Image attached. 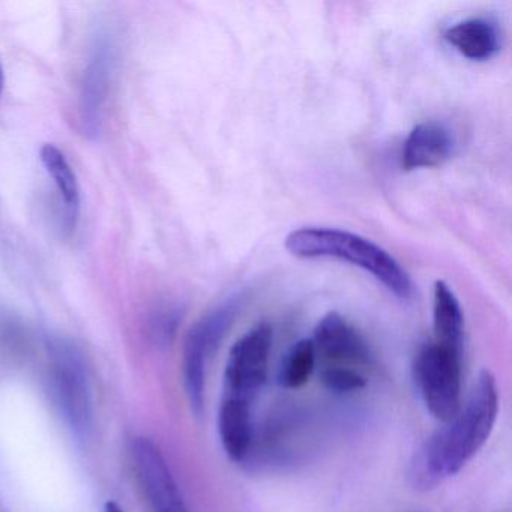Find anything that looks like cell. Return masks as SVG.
Wrapping results in <instances>:
<instances>
[{
	"mask_svg": "<svg viewBox=\"0 0 512 512\" xmlns=\"http://www.w3.org/2000/svg\"><path fill=\"white\" fill-rule=\"evenodd\" d=\"M499 415V388L491 371L478 374L457 415L442 422L413 455L409 482L430 491L457 475L490 439Z\"/></svg>",
	"mask_w": 512,
	"mask_h": 512,
	"instance_id": "cell-1",
	"label": "cell"
},
{
	"mask_svg": "<svg viewBox=\"0 0 512 512\" xmlns=\"http://www.w3.org/2000/svg\"><path fill=\"white\" fill-rule=\"evenodd\" d=\"M286 250L299 259H334L347 262L373 275L392 295L409 301L413 283L409 272L376 242L332 227H301L287 235Z\"/></svg>",
	"mask_w": 512,
	"mask_h": 512,
	"instance_id": "cell-2",
	"label": "cell"
},
{
	"mask_svg": "<svg viewBox=\"0 0 512 512\" xmlns=\"http://www.w3.org/2000/svg\"><path fill=\"white\" fill-rule=\"evenodd\" d=\"M47 380L50 397L62 421L77 440L85 442L94 431V394L85 356L73 341H50Z\"/></svg>",
	"mask_w": 512,
	"mask_h": 512,
	"instance_id": "cell-3",
	"label": "cell"
},
{
	"mask_svg": "<svg viewBox=\"0 0 512 512\" xmlns=\"http://www.w3.org/2000/svg\"><path fill=\"white\" fill-rule=\"evenodd\" d=\"M244 298L239 293L227 298L206 313L188 332L182 355L185 392L194 412L199 415L205 407L206 371L212 356L217 353L233 322L239 316Z\"/></svg>",
	"mask_w": 512,
	"mask_h": 512,
	"instance_id": "cell-4",
	"label": "cell"
},
{
	"mask_svg": "<svg viewBox=\"0 0 512 512\" xmlns=\"http://www.w3.org/2000/svg\"><path fill=\"white\" fill-rule=\"evenodd\" d=\"M415 380L425 409L449 421L463 404V353L436 341L425 344L416 355Z\"/></svg>",
	"mask_w": 512,
	"mask_h": 512,
	"instance_id": "cell-5",
	"label": "cell"
},
{
	"mask_svg": "<svg viewBox=\"0 0 512 512\" xmlns=\"http://www.w3.org/2000/svg\"><path fill=\"white\" fill-rule=\"evenodd\" d=\"M272 341L271 325L259 323L233 344L224 370V395L256 400L268 380Z\"/></svg>",
	"mask_w": 512,
	"mask_h": 512,
	"instance_id": "cell-6",
	"label": "cell"
},
{
	"mask_svg": "<svg viewBox=\"0 0 512 512\" xmlns=\"http://www.w3.org/2000/svg\"><path fill=\"white\" fill-rule=\"evenodd\" d=\"M116 47L109 34L95 38L80 79L77 112L82 130L95 136L103 124L115 73Z\"/></svg>",
	"mask_w": 512,
	"mask_h": 512,
	"instance_id": "cell-7",
	"label": "cell"
},
{
	"mask_svg": "<svg viewBox=\"0 0 512 512\" xmlns=\"http://www.w3.org/2000/svg\"><path fill=\"white\" fill-rule=\"evenodd\" d=\"M131 458L152 512H190L163 452L151 439L137 437L133 440Z\"/></svg>",
	"mask_w": 512,
	"mask_h": 512,
	"instance_id": "cell-8",
	"label": "cell"
},
{
	"mask_svg": "<svg viewBox=\"0 0 512 512\" xmlns=\"http://www.w3.org/2000/svg\"><path fill=\"white\" fill-rule=\"evenodd\" d=\"M311 341L317 358L322 359L323 365L356 368L368 364L371 359L367 341L335 311L326 314L317 323Z\"/></svg>",
	"mask_w": 512,
	"mask_h": 512,
	"instance_id": "cell-9",
	"label": "cell"
},
{
	"mask_svg": "<svg viewBox=\"0 0 512 512\" xmlns=\"http://www.w3.org/2000/svg\"><path fill=\"white\" fill-rule=\"evenodd\" d=\"M455 139L448 127L427 121L416 125L403 146L404 170L431 169L448 161L454 154Z\"/></svg>",
	"mask_w": 512,
	"mask_h": 512,
	"instance_id": "cell-10",
	"label": "cell"
},
{
	"mask_svg": "<svg viewBox=\"0 0 512 512\" xmlns=\"http://www.w3.org/2000/svg\"><path fill=\"white\" fill-rule=\"evenodd\" d=\"M253 401L224 395L218 410V434L230 460L247 458L253 445Z\"/></svg>",
	"mask_w": 512,
	"mask_h": 512,
	"instance_id": "cell-11",
	"label": "cell"
},
{
	"mask_svg": "<svg viewBox=\"0 0 512 512\" xmlns=\"http://www.w3.org/2000/svg\"><path fill=\"white\" fill-rule=\"evenodd\" d=\"M443 38L469 61H488L499 53L502 46L499 26L485 17L457 22L446 29Z\"/></svg>",
	"mask_w": 512,
	"mask_h": 512,
	"instance_id": "cell-12",
	"label": "cell"
},
{
	"mask_svg": "<svg viewBox=\"0 0 512 512\" xmlns=\"http://www.w3.org/2000/svg\"><path fill=\"white\" fill-rule=\"evenodd\" d=\"M41 163L55 185L56 194L62 206V214H64L65 232L71 235L79 223L80 208H82V196H80L76 172L64 152L50 143L41 148Z\"/></svg>",
	"mask_w": 512,
	"mask_h": 512,
	"instance_id": "cell-13",
	"label": "cell"
},
{
	"mask_svg": "<svg viewBox=\"0 0 512 512\" xmlns=\"http://www.w3.org/2000/svg\"><path fill=\"white\" fill-rule=\"evenodd\" d=\"M433 329L436 343L463 353V310L454 290L445 281L434 284Z\"/></svg>",
	"mask_w": 512,
	"mask_h": 512,
	"instance_id": "cell-14",
	"label": "cell"
},
{
	"mask_svg": "<svg viewBox=\"0 0 512 512\" xmlns=\"http://www.w3.org/2000/svg\"><path fill=\"white\" fill-rule=\"evenodd\" d=\"M317 355L311 338L299 340L287 353L281 367L280 383L287 389L302 388L316 370Z\"/></svg>",
	"mask_w": 512,
	"mask_h": 512,
	"instance_id": "cell-15",
	"label": "cell"
},
{
	"mask_svg": "<svg viewBox=\"0 0 512 512\" xmlns=\"http://www.w3.org/2000/svg\"><path fill=\"white\" fill-rule=\"evenodd\" d=\"M320 382L328 391L335 394H353L367 386V379L358 368L323 365L320 370Z\"/></svg>",
	"mask_w": 512,
	"mask_h": 512,
	"instance_id": "cell-16",
	"label": "cell"
},
{
	"mask_svg": "<svg viewBox=\"0 0 512 512\" xmlns=\"http://www.w3.org/2000/svg\"><path fill=\"white\" fill-rule=\"evenodd\" d=\"M25 344V329L11 311L0 307V358H8Z\"/></svg>",
	"mask_w": 512,
	"mask_h": 512,
	"instance_id": "cell-17",
	"label": "cell"
},
{
	"mask_svg": "<svg viewBox=\"0 0 512 512\" xmlns=\"http://www.w3.org/2000/svg\"><path fill=\"white\" fill-rule=\"evenodd\" d=\"M181 313L178 308L164 307L155 311L151 319V334L154 340L160 344H167L172 340L178 329Z\"/></svg>",
	"mask_w": 512,
	"mask_h": 512,
	"instance_id": "cell-18",
	"label": "cell"
},
{
	"mask_svg": "<svg viewBox=\"0 0 512 512\" xmlns=\"http://www.w3.org/2000/svg\"><path fill=\"white\" fill-rule=\"evenodd\" d=\"M104 512H124V509L115 502H107L106 508H104Z\"/></svg>",
	"mask_w": 512,
	"mask_h": 512,
	"instance_id": "cell-19",
	"label": "cell"
},
{
	"mask_svg": "<svg viewBox=\"0 0 512 512\" xmlns=\"http://www.w3.org/2000/svg\"><path fill=\"white\" fill-rule=\"evenodd\" d=\"M4 91V68H2V64H0V94Z\"/></svg>",
	"mask_w": 512,
	"mask_h": 512,
	"instance_id": "cell-20",
	"label": "cell"
}]
</instances>
